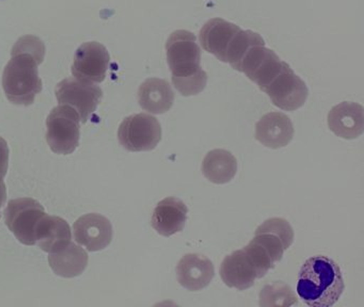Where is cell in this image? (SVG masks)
I'll return each mask as SVG.
<instances>
[{"label": "cell", "instance_id": "cell-8", "mask_svg": "<svg viewBox=\"0 0 364 307\" xmlns=\"http://www.w3.org/2000/svg\"><path fill=\"white\" fill-rule=\"evenodd\" d=\"M274 106L285 111L301 108L308 99L306 82L295 74L293 68L285 63L278 75L263 90Z\"/></svg>", "mask_w": 364, "mask_h": 307}, {"label": "cell", "instance_id": "cell-23", "mask_svg": "<svg viewBox=\"0 0 364 307\" xmlns=\"http://www.w3.org/2000/svg\"><path fill=\"white\" fill-rule=\"evenodd\" d=\"M10 151L7 141L0 136V176L5 177L9 166Z\"/></svg>", "mask_w": 364, "mask_h": 307}, {"label": "cell", "instance_id": "cell-7", "mask_svg": "<svg viewBox=\"0 0 364 307\" xmlns=\"http://www.w3.org/2000/svg\"><path fill=\"white\" fill-rule=\"evenodd\" d=\"M55 94L59 104L72 107L80 115L82 124H86L97 111L103 97V91L99 85L84 82L75 77L60 81L57 85Z\"/></svg>", "mask_w": 364, "mask_h": 307}, {"label": "cell", "instance_id": "cell-24", "mask_svg": "<svg viewBox=\"0 0 364 307\" xmlns=\"http://www.w3.org/2000/svg\"><path fill=\"white\" fill-rule=\"evenodd\" d=\"M7 200V188H6L4 177L0 176V217H1V208Z\"/></svg>", "mask_w": 364, "mask_h": 307}, {"label": "cell", "instance_id": "cell-16", "mask_svg": "<svg viewBox=\"0 0 364 307\" xmlns=\"http://www.w3.org/2000/svg\"><path fill=\"white\" fill-rule=\"evenodd\" d=\"M188 208L180 198H164L153 211L152 227L164 237H170L182 232L187 221Z\"/></svg>", "mask_w": 364, "mask_h": 307}, {"label": "cell", "instance_id": "cell-20", "mask_svg": "<svg viewBox=\"0 0 364 307\" xmlns=\"http://www.w3.org/2000/svg\"><path fill=\"white\" fill-rule=\"evenodd\" d=\"M88 262L87 252L73 242L56 253H50L48 256V264L55 274L65 279H72L82 274Z\"/></svg>", "mask_w": 364, "mask_h": 307}, {"label": "cell", "instance_id": "cell-2", "mask_svg": "<svg viewBox=\"0 0 364 307\" xmlns=\"http://www.w3.org/2000/svg\"><path fill=\"white\" fill-rule=\"evenodd\" d=\"M345 289L340 266L323 255L308 258L298 275L297 294L306 305L330 307L338 302Z\"/></svg>", "mask_w": 364, "mask_h": 307}, {"label": "cell", "instance_id": "cell-15", "mask_svg": "<svg viewBox=\"0 0 364 307\" xmlns=\"http://www.w3.org/2000/svg\"><path fill=\"white\" fill-rule=\"evenodd\" d=\"M242 28L225 19L212 18L200 31V43L204 50L214 55L221 62L227 63V53L234 36Z\"/></svg>", "mask_w": 364, "mask_h": 307}, {"label": "cell", "instance_id": "cell-5", "mask_svg": "<svg viewBox=\"0 0 364 307\" xmlns=\"http://www.w3.org/2000/svg\"><path fill=\"white\" fill-rule=\"evenodd\" d=\"M120 144L129 151H153L161 140L159 119L146 113L129 115L119 126Z\"/></svg>", "mask_w": 364, "mask_h": 307}, {"label": "cell", "instance_id": "cell-17", "mask_svg": "<svg viewBox=\"0 0 364 307\" xmlns=\"http://www.w3.org/2000/svg\"><path fill=\"white\" fill-rule=\"evenodd\" d=\"M220 276L228 287L237 290L249 289L257 279V271L242 249L225 256L220 266Z\"/></svg>", "mask_w": 364, "mask_h": 307}, {"label": "cell", "instance_id": "cell-14", "mask_svg": "<svg viewBox=\"0 0 364 307\" xmlns=\"http://www.w3.org/2000/svg\"><path fill=\"white\" fill-rule=\"evenodd\" d=\"M293 136V123L284 113H267L255 124V139L268 149H282L289 144Z\"/></svg>", "mask_w": 364, "mask_h": 307}, {"label": "cell", "instance_id": "cell-1", "mask_svg": "<svg viewBox=\"0 0 364 307\" xmlns=\"http://www.w3.org/2000/svg\"><path fill=\"white\" fill-rule=\"evenodd\" d=\"M166 50L173 87L186 97L201 93L208 77L200 65L201 49L195 34L187 30L172 32L166 43Z\"/></svg>", "mask_w": 364, "mask_h": 307}, {"label": "cell", "instance_id": "cell-19", "mask_svg": "<svg viewBox=\"0 0 364 307\" xmlns=\"http://www.w3.org/2000/svg\"><path fill=\"white\" fill-rule=\"evenodd\" d=\"M138 102L144 111L163 114L173 106L174 92L165 79L149 78L140 85Z\"/></svg>", "mask_w": 364, "mask_h": 307}, {"label": "cell", "instance_id": "cell-13", "mask_svg": "<svg viewBox=\"0 0 364 307\" xmlns=\"http://www.w3.org/2000/svg\"><path fill=\"white\" fill-rule=\"evenodd\" d=\"M178 281L189 291H199L210 285L215 276L213 262L201 254H186L176 266Z\"/></svg>", "mask_w": 364, "mask_h": 307}, {"label": "cell", "instance_id": "cell-9", "mask_svg": "<svg viewBox=\"0 0 364 307\" xmlns=\"http://www.w3.org/2000/svg\"><path fill=\"white\" fill-rule=\"evenodd\" d=\"M107 48L99 42L84 43L74 55L72 74L84 82L100 83L105 80L109 68Z\"/></svg>", "mask_w": 364, "mask_h": 307}, {"label": "cell", "instance_id": "cell-11", "mask_svg": "<svg viewBox=\"0 0 364 307\" xmlns=\"http://www.w3.org/2000/svg\"><path fill=\"white\" fill-rule=\"evenodd\" d=\"M74 239L89 252L102 251L112 240V225L100 213H87L76 220L73 225Z\"/></svg>", "mask_w": 364, "mask_h": 307}, {"label": "cell", "instance_id": "cell-4", "mask_svg": "<svg viewBox=\"0 0 364 307\" xmlns=\"http://www.w3.org/2000/svg\"><path fill=\"white\" fill-rule=\"evenodd\" d=\"M46 141L58 155L73 154L80 144V117L72 107L59 104L46 119Z\"/></svg>", "mask_w": 364, "mask_h": 307}, {"label": "cell", "instance_id": "cell-6", "mask_svg": "<svg viewBox=\"0 0 364 307\" xmlns=\"http://www.w3.org/2000/svg\"><path fill=\"white\" fill-rule=\"evenodd\" d=\"M46 215V209L35 198H14L5 209L6 225L21 243L35 245L36 227Z\"/></svg>", "mask_w": 364, "mask_h": 307}, {"label": "cell", "instance_id": "cell-22", "mask_svg": "<svg viewBox=\"0 0 364 307\" xmlns=\"http://www.w3.org/2000/svg\"><path fill=\"white\" fill-rule=\"evenodd\" d=\"M297 303L295 292L282 281L264 286L259 293L261 306H291Z\"/></svg>", "mask_w": 364, "mask_h": 307}, {"label": "cell", "instance_id": "cell-12", "mask_svg": "<svg viewBox=\"0 0 364 307\" xmlns=\"http://www.w3.org/2000/svg\"><path fill=\"white\" fill-rule=\"evenodd\" d=\"M328 127L345 140L359 138L364 130V109L357 102H343L330 109Z\"/></svg>", "mask_w": 364, "mask_h": 307}, {"label": "cell", "instance_id": "cell-3", "mask_svg": "<svg viewBox=\"0 0 364 307\" xmlns=\"http://www.w3.org/2000/svg\"><path fill=\"white\" fill-rule=\"evenodd\" d=\"M42 58L14 45L11 59L4 70L3 87L8 100L20 106H31L43 89L38 66Z\"/></svg>", "mask_w": 364, "mask_h": 307}, {"label": "cell", "instance_id": "cell-18", "mask_svg": "<svg viewBox=\"0 0 364 307\" xmlns=\"http://www.w3.org/2000/svg\"><path fill=\"white\" fill-rule=\"evenodd\" d=\"M71 242L69 223L56 215H44L36 227V244L46 253H56Z\"/></svg>", "mask_w": 364, "mask_h": 307}, {"label": "cell", "instance_id": "cell-21", "mask_svg": "<svg viewBox=\"0 0 364 307\" xmlns=\"http://www.w3.org/2000/svg\"><path fill=\"white\" fill-rule=\"evenodd\" d=\"M202 173L210 183L217 185L230 183L237 173V160L231 151L213 149L204 157Z\"/></svg>", "mask_w": 364, "mask_h": 307}, {"label": "cell", "instance_id": "cell-10", "mask_svg": "<svg viewBox=\"0 0 364 307\" xmlns=\"http://www.w3.org/2000/svg\"><path fill=\"white\" fill-rule=\"evenodd\" d=\"M295 234L291 224L282 217H270L255 230L252 240L274 262L282 259L284 252L293 244Z\"/></svg>", "mask_w": 364, "mask_h": 307}]
</instances>
